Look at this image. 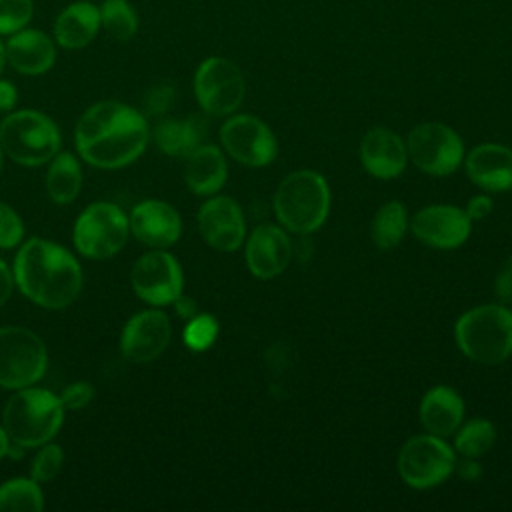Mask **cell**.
Wrapping results in <instances>:
<instances>
[{"mask_svg": "<svg viewBox=\"0 0 512 512\" xmlns=\"http://www.w3.org/2000/svg\"><path fill=\"white\" fill-rule=\"evenodd\" d=\"M48 368L44 340L24 326L0 328V388L20 390L34 386Z\"/></svg>", "mask_w": 512, "mask_h": 512, "instance_id": "52a82bcc", "label": "cell"}, {"mask_svg": "<svg viewBox=\"0 0 512 512\" xmlns=\"http://www.w3.org/2000/svg\"><path fill=\"white\" fill-rule=\"evenodd\" d=\"M42 508L44 494L34 478L18 476L0 484V512H40Z\"/></svg>", "mask_w": 512, "mask_h": 512, "instance_id": "f1b7e54d", "label": "cell"}, {"mask_svg": "<svg viewBox=\"0 0 512 512\" xmlns=\"http://www.w3.org/2000/svg\"><path fill=\"white\" fill-rule=\"evenodd\" d=\"M12 274L18 290L48 310L70 306L84 284L80 262L64 246L38 236L20 246Z\"/></svg>", "mask_w": 512, "mask_h": 512, "instance_id": "7a4b0ae2", "label": "cell"}, {"mask_svg": "<svg viewBox=\"0 0 512 512\" xmlns=\"http://www.w3.org/2000/svg\"><path fill=\"white\" fill-rule=\"evenodd\" d=\"M408 228V214L402 202L388 200L384 202L370 224V236L374 246L380 250H392L400 244Z\"/></svg>", "mask_w": 512, "mask_h": 512, "instance_id": "4316f807", "label": "cell"}, {"mask_svg": "<svg viewBox=\"0 0 512 512\" xmlns=\"http://www.w3.org/2000/svg\"><path fill=\"white\" fill-rule=\"evenodd\" d=\"M226 176V158L218 146L202 144L186 156L184 180L196 196H214L226 184Z\"/></svg>", "mask_w": 512, "mask_h": 512, "instance_id": "cb8c5ba5", "label": "cell"}, {"mask_svg": "<svg viewBox=\"0 0 512 512\" xmlns=\"http://www.w3.org/2000/svg\"><path fill=\"white\" fill-rule=\"evenodd\" d=\"M176 98V90L172 84L168 82H158L154 86H150L144 96H142V114L144 116H162L170 110V106L174 104Z\"/></svg>", "mask_w": 512, "mask_h": 512, "instance_id": "836d02e7", "label": "cell"}, {"mask_svg": "<svg viewBox=\"0 0 512 512\" xmlns=\"http://www.w3.org/2000/svg\"><path fill=\"white\" fill-rule=\"evenodd\" d=\"M418 416L428 434L446 438L462 424L464 400L450 386H434L422 396Z\"/></svg>", "mask_w": 512, "mask_h": 512, "instance_id": "603a6c76", "label": "cell"}, {"mask_svg": "<svg viewBox=\"0 0 512 512\" xmlns=\"http://www.w3.org/2000/svg\"><path fill=\"white\" fill-rule=\"evenodd\" d=\"M100 12V30L116 42H128L136 36L140 18L132 2L128 0H104L98 6Z\"/></svg>", "mask_w": 512, "mask_h": 512, "instance_id": "83f0119b", "label": "cell"}, {"mask_svg": "<svg viewBox=\"0 0 512 512\" xmlns=\"http://www.w3.org/2000/svg\"><path fill=\"white\" fill-rule=\"evenodd\" d=\"M6 64L22 76H42L56 62V42L44 30L22 28L4 42Z\"/></svg>", "mask_w": 512, "mask_h": 512, "instance_id": "d6986e66", "label": "cell"}, {"mask_svg": "<svg viewBox=\"0 0 512 512\" xmlns=\"http://www.w3.org/2000/svg\"><path fill=\"white\" fill-rule=\"evenodd\" d=\"M490 212H492V200L486 194H478V196L470 198L466 204V214L470 216V220H482Z\"/></svg>", "mask_w": 512, "mask_h": 512, "instance_id": "74e56055", "label": "cell"}, {"mask_svg": "<svg viewBox=\"0 0 512 512\" xmlns=\"http://www.w3.org/2000/svg\"><path fill=\"white\" fill-rule=\"evenodd\" d=\"M218 336V320L212 314H196L184 326V344L194 350L202 352L214 344Z\"/></svg>", "mask_w": 512, "mask_h": 512, "instance_id": "4dcf8cb0", "label": "cell"}, {"mask_svg": "<svg viewBox=\"0 0 512 512\" xmlns=\"http://www.w3.org/2000/svg\"><path fill=\"white\" fill-rule=\"evenodd\" d=\"M170 336L172 324L162 310H142L124 324L120 336L122 356L138 364L152 362L166 350Z\"/></svg>", "mask_w": 512, "mask_h": 512, "instance_id": "2e32d148", "label": "cell"}, {"mask_svg": "<svg viewBox=\"0 0 512 512\" xmlns=\"http://www.w3.org/2000/svg\"><path fill=\"white\" fill-rule=\"evenodd\" d=\"M510 302H512V300H510Z\"/></svg>", "mask_w": 512, "mask_h": 512, "instance_id": "bcb514c9", "label": "cell"}, {"mask_svg": "<svg viewBox=\"0 0 512 512\" xmlns=\"http://www.w3.org/2000/svg\"><path fill=\"white\" fill-rule=\"evenodd\" d=\"M360 162L364 170L374 178L392 180L406 168V142L384 126L370 128L360 142Z\"/></svg>", "mask_w": 512, "mask_h": 512, "instance_id": "ffe728a7", "label": "cell"}, {"mask_svg": "<svg viewBox=\"0 0 512 512\" xmlns=\"http://www.w3.org/2000/svg\"><path fill=\"white\" fill-rule=\"evenodd\" d=\"M410 228L422 244L438 250H452L468 240L472 220L466 210L458 206L430 204L412 216Z\"/></svg>", "mask_w": 512, "mask_h": 512, "instance_id": "5bb4252c", "label": "cell"}, {"mask_svg": "<svg viewBox=\"0 0 512 512\" xmlns=\"http://www.w3.org/2000/svg\"><path fill=\"white\" fill-rule=\"evenodd\" d=\"M330 188L316 170H296L288 174L274 194V214L278 222L294 234H312L328 218Z\"/></svg>", "mask_w": 512, "mask_h": 512, "instance_id": "5b68a950", "label": "cell"}, {"mask_svg": "<svg viewBox=\"0 0 512 512\" xmlns=\"http://www.w3.org/2000/svg\"><path fill=\"white\" fill-rule=\"evenodd\" d=\"M64 422L60 398L44 388L14 390L2 412V426L10 440L22 448H40L50 442Z\"/></svg>", "mask_w": 512, "mask_h": 512, "instance_id": "3957f363", "label": "cell"}, {"mask_svg": "<svg viewBox=\"0 0 512 512\" xmlns=\"http://www.w3.org/2000/svg\"><path fill=\"white\" fill-rule=\"evenodd\" d=\"M494 294L500 302L512 300V256L502 264L494 280Z\"/></svg>", "mask_w": 512, "mask_h": 512, "instance_id": "8d00e7d4", "label": "cell"}, {"mask_svg": "<svg viewBox=\"0 0 512 512\" xmlns=\"http://www.w3.org/2000/svg\"><path fill=\"white\" fill-rule=\"evenodd\" d=\"M458 474L462 476V480L474 482V480H478L482 476V468H480L478 462H474V458H466L464 462H460Z\"/></svg>", "mask_w": 512, "mask_h": 512, "instance_id": "b9f144b4", "label": "cell"}, {"mask_svg": "<svg viewBox=\"0 0 512 512\" xmlns=\"http://www.w3.org/2000/svg\"><path fill=\"white\" fill-rule=\"evenodd\" d=\"M198 230L208 246L234 252L246 238V222L240 204L230 196H212L198 210Z\"/></svg>", "mask_w": 512, "mask_h": 512, "instance_id": "9a60e30c", "label": "cell"}, {"mask_svg": "<svg viewBox=\"0 0 512 512\" xmlns=\"http://www.w3.org/2000/svg\"><path fill=\"white\" fill-rule=\"evenodd\" d=\"M0 146L20 166H42L60 152V130L40 110H12L0 122Z\"/></svg>", "mask_w": 512, "mask_h": 512, "instance_id": "8992f818", "label": "cell"}, {"mask_svg": "<svg viewBox=\"0 0 512 512\" xmlns=\"http://www.w3.org/2000/svg\"><path fill=\"white\" fill-rule=\"evenodd\" d=\"M60 402L64 406V410H80L84 406H88L94 398V386L86 380H78L68 384L62 392H60Z\"/></svg>", "mask_w": 512, "mask_h": 512, "instance_id": "d590c367", "label": "cell"}, {"mask_svg": "<svg viewBox=\"0 0 512 512\" xmlns=\"http://www.w3.org/2000/svg\"><path fill=\"white\" fill-rule=\"evenodd\" d=\"M14 286L16 282H14L12 270L6 266L4 260H0V308L10 300Z\"/></svg>", "mask_w": 512, "mask_h": 512, "instance_id": "ab89813d", "label": "cell"}, {"mask_svg": "<svg viewBox=\"0 0 512 512\" xmlns=\"http://www.w3.org/2000/svg\"><path fill=\"white\" fill-rule=\"evenodd\" d=\"M4 68H6V52H4V42L0 40V76H2Z\"/></svg>", "mask_w": 512, "mask_h": 512, "instance_id": "ee69618b", "label": "cell"}, {"mask_svg": "<svg viewBox=\"0 0 512 512\" xmlns=\"http://www.w3.org/2000/svg\"><path fill=\"white\" fill-rule=\"evenodd\" d=\"M206 122L200 116L168 118L154 128V142L166 156L186 158L204 144Z\"/></svg>", "mask_w": 512, "mask_h": 512, "instance_id": "d4e9b609", "label": "cell"}, {"mask_svg": "<svg viewBox=\"0 0 512 512\" xmlns=\"http://www.w3.org/2000/svg\"><path fill=\"white\" fill-rule=\"evenodd\" d=\"M292 258L288 234L276 224L256 226L246 242V266L252 276L270 280L280 276Z\"/></svg>", "mask_w": 512, "mask_h": 512, "instance_id": "ac0fdd59", "label": "cell"}, {"mask_svg": "<svg viewBox=\"0 0 512 512\" xmlns=\"http://www.w3.org/2000/svg\"><path fill=\"white\" fill-rule=\"evenodd\" d=\"M18 104V88L10 82L0 78V112H12Z\"/></svg>", "mask_w": 512, "mask_h": 512, "instance_id": "f35d334b", "label": "cell"}, {"mask_svg": "<svg viewBox=\"0 0 512 512\" xmlns=\"http://www.w3.org/2000/svg\"><path fill=\"white\" fill-rule=\"evenodd\" d=\"M220 142L236 162L250 168L268 166L278 154L274 132L252 114L230 116L220 128Z\"/></svg>", "mask_w": 512, "mask_h": 512, "instance_id": "4fadbf2b", "label": "cell"}, {"mask_svg": "<svg viewBox=\"0 0 512 512\" xmlns=\"http://www.w3.org/2000/svg\"><path fill=\"white\" fill-rule=\"evenodd\" d=\"M456 468V454L440 436L420 434L402 444L398 474L404 484L426 490L442 484Z\"/></svg>", "mask_w": 512, "mask_h": 512, "instance_id": "9c48e42d", "label": "cell"}, {"mask_svg": "<svg viewBox=\"0 0 512 512\" xmlns=\"http://www.w3.org/2000/svg\"><path fill=\"white\" fill-rule=\"evenodd\" d=\"M130 284L136 296L152 306L172 304L184 288V274L178 260L164 248L142 254L132 270Z\"/></svg>", "mask_w": 512, "mask_h": 512, "instance_id": "7c38bea8", "label": "cell"}, {"mask_svg": "<svg viewBox=\"0 0 512 512\" xmlns=\"http://www.w3.org/2000/svg\"><path fill=\"white\" fill-rule=\"evenodd\" d=\"M148 138L146 116L118 100H100L88 106L74 128L80 158L102 170L124 168L138 160Z\"/></svg>", "mask_w": 512, "mask_h": 512, "instance_id": "6da1fadb", "label": "cell"}, {"mask_svg": "<svg viewBox=\"0 0 512 512\" xmlns=\"http://www.w3.org/2000/svg\"><path fill=\"white\" fill-rule=\"evenodd\" d=\"M172 304H174V308H176V314H178L180 318H184V320H190L192 316H196V314H198L196 302H194L192 298L184 296V294H180Z\"/></svg>", "mask_w": 512, "mask_h": 512, "instance_id": "60d3db41", "label": "cell"}, {"mask_svg": "<svg viewBox=\"0 0 512 512\" xmlns=\"http://www.w3.org/2000/svg\"><path fill=\"white\" fill-rule=\"evenodd\" d=\"M454 338L466 358L496 366L512 354V310L502 304L476 306L456 320Z\"/></svg>", "mask_w": 512, "mask_h": 512, "instance_id": "277c9868", "label": "cell"}, {"mask_svg": "<svg viewBox=\"0 0 512 512\" xmlns=\"http://www.w3.org/2000/svg\"><path fill=\"white\" fill-rule=\"evenodd\" d=\"M408 158L430 176H450L464 160L462 138L448 124L424 122L410 130Z\"/></svg>", "mask_w": 512, "mask_h": 512, "instance_id": "8fae6325", "label": "cell"}, {"mask_svg": "<svg viewBox=\"0 0 512 512\" xmlns=\"http://www.w3.org/2000/svg\"><path fill=\"white\" fill-rule=\"evenodd\" d=\"M62 464H64V450L58 444L46 442L40 446V450L32 458L30 478H34L40 484H48L60 474Z\"/></svg>", "mask_w": 512, "mask_h": 512, "instance_id": "1f68e13d", "label": "cell"}, {"mask_svg": "<svg viewBox=\"0 0 512 512\" xmlns=\"http://www.w3.org/2000/svg\"><path fill=\"white\" fill-rule=\"evenodd\" d=\"M130 234L150 246L168 248L178 242L182 234V220L174 206L162 200H144L136 204L128 216Z\"/></svg>", "mask_w": 512, "mask_h": 512, "instance_id": "e0dca14e", "label": "cell"}, {"mask_svg": "<svg viewBox=\"0 0 512 512\" xmlns=\"http://www.w3.org/2000/svg\"><path fill=\"white\" fill-rule=\"evenodd\" d=\"M34 18V0H0V36L26 28Z\"/></svg>", "mask_w": 512, "mask_h": 512, "instance_id": "d6a6232c", "label": "cell"}, {"mask_svg": "<svg viewBox=\"0 0 512 512\" xmlns=\"http://www.w3.org/2000/svg\"><path fill=\"white\" fill-rule=\"evenodd\" d=\"M82 188V168L72 152H58L46 172V192L56 204H70Z\"/></svg>", "mask_w": 512, "mask_h": 512, "instance_id": "484cf974", "label": "cell"}, {"mask_svg": "<svg viewBox=\"0 0 512 512\" xmlns=\"http://www.w3.org/2000/svg\"><path fill=\"white\" fill-rule=\"evenodd\" d=\"M100 32V12L92 0H74L64 6L52 26L56 46L64 50H82L94 42Z\"/></svg>", "mask_w": 512, "mask_h": 512, "instance_id": "7402d4cb", "label": "cell"}, {"mask_svg": "<svg viewBox=\"0 0 512 512\" xmlns=\"http://www.w3.org/2000/svg\"><path fill=\"white\" fill-rule=\"evenodd\" d=\"M10 444H12V440H10L8 432H6V428H4V426H0V460H2L4 456H8Z\"/></svg>", "mask_w": 512, "mask_h": 512, "instance_id": "7bdbcfd3", "label": "cell"}, {"mask_svg": "<svg viewBox=\"0 0 512 512\" xmlns=\"http://www.w3.org/2000/svg\"><path fill=\"white\" fill-rule=\"evenodd\" d=\"M2 164H4V150H2V146H0V170H2Z\"/></svg>", "mask_w": 512, "mask_h": 512, "instance_id": "f6af8a7d", "label": "cell"}, {"mask_svg": "<svg viewBox=\"0 0 512 512\" xmlns=\"http://www.w3.org/2000/svg\"><path fill=\"white\" fill-rule=\"evenodd\" d=\"M24 240V224L14 208L0 202V248L10 250Z\"/></svg>", "mask_w": 512, "mask_h": 512, "instance_id": "e575fe53", "label": "cell"}, {"mask_svg": "<svg viewBox=\"0 0 512 512\" xmlns=\"http://www.w3.org/2000/svg\"><path fill=\"white\" fill-rule=\"evenodd\" d=\"M470 182L486 192L512 190V150L502 144L486 142L472 148L464 160Z\"/></svg>", "mask_w": 512, "mask_h": 512, "instance_id": "44dd1931", "label": "cell"}, {"mask_svg": "<svg viewBox=\"0 0 512 512\" xmlns=\"http://www.w3.org/2000/svg\"><path fill=\"white\" fill-rule=\"evenodd\" d=\"M246 82L240 68L222 56L202 60L194 72V96L200 108L212 116H228L240 108Z\"/></svg>", "mask_w": 512, "mask_h": 512, "instance_id": "30bf717a", "label": "cell"}, {"mask_svg": "<svg viewBox=\"0 0 512 512\" xmlns=\"http://www.w3.org/2000/svg\"><path fill=\"white\" fill-rule=\"evenodd\" d=\"M494 442H496L494 424L484 418H474L466 422L462 428L458 426L454 448L464 458H480L494 446Z\"/></svg>", "mask_w": 512, "mask_h": 512, "instance_id": "f546056e", "label": "cell"}, {"mask_svg": "<svg viewBox=\"0 0 512 512\" xmlns=\"http://www.w3.org/2000/svg\"><path fill=\"white\" fill-rule=\"evenodd\" d=\"M128 234V216L122 208L112 202H94L76 218L72 240L82 256L90 260H106L126 246Z\"/></svg>", "mask_w": 512, "mask_h": 512, "instance_id": "ba28073f", "label": "cell"}]
</instances>
